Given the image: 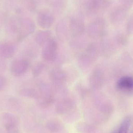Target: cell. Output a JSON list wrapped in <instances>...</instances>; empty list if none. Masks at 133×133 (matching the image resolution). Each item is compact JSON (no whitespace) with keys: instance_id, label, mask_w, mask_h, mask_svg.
I'll list each match as a JSON object with an SVG mask.
<instances>
[{"instance_id":"1","label":"cell","mask_w":133,"mask_h":133,"mask_svg":"<svg viewBox=\"0 0 133 133\" xmlns=\"http://www.w3.org/2000/svg\"><path fill=\"white\" fill-rule=\"evenodd\" d=\"M44 46L42 52L43 59L48 62L55 61L57 55V44L56 41L51 38Z\"/></svg>"},{"instance_id":"2","label":"cell","mask_w":133,"mask_h":133,"mask_svg":"<svg viewBox=\"0 0 133 133\" xmlns=\"http://www.w3.org/2000/svg\"><path fill=\"white\" fill-rule=\"evenodd\" d=\"M35 29V24L30 19L22 21L18 28L17 40L22 41L33 33Z\"/></svg>"},{"instance_id":"3","label":"cell","mask_w":133,"mask_h":133,"mask_svg":"<svg viewBox=\"0 0 133 133\" xmlns=\"http://www.w3.org/2000/svg\"><path fill=\"white\" fill-rule=\"evenodd\" d=\"M29 66L30 62L27 59H16L11 64V72L15 76H22L27 72Z\"/></svg>"},{"instance_id":"4","label":"cell","mask_w":133,"mask_h":133,"mask_svg":"<svg viewBox=\"0 0 133 133\" xmlns=\"http://www.w3.org/2000/svg\"><path fill=\"white\" fill-rule=\"evenodd\" d=\"M108 4V0H86L84 7L89 13L96 14L106 8Z\"/></svg>"},{"instance_id":"5","label":"cell","mask_w":133,"mask_h":133,"mask_svg":"<svg viewBox=\"0 0 133 133\" xmlns=\"http://www.w3.org/2000/svg\"><path fill=\"white\" fill-rule=\"evenodd\" d=\"M69 29L70 35L76 37L81 36L85 31V25L83 22L79 18L72 17L70 19Z\"/></svg>"},{"instance_id":"6","label":"cell","mask_w":133,"mask_h":133,"mask_svg":"<svg viewBox=\"0 0 133 133\" xmlns=\"http://www.w3.org/2000/svg\"><path fill=\"white\" fill-rule=\"evenodd\" d=\"M37 21L38 25L42 29H49L53 25L55 18L50 12L43 10L38 13Z\"/></svg>"},{"instance_id":"7","label":"cell","mask_w":133,"mask_h":133,"mask_svg":"<svg viewBox=\"0 0 133 133\" xmlns=\"http://www.w3.org/2000/svg\"><path fill=\"white\" fill-rule=\"evenodd\" d=\"M17 46L14 43L3 42L0 44V57L4 59L12 57L17 51Z\"/></svg>"},{"instance_id":"8","label":"cell","mask_w":133,"mask_h":133,"mask_svg":"<svg viewBox=\"0 0 133 133\" xmlns=\"http://www.w3.org/2000/svg\"><path fill=\"white\" fill-rule=\"evenodd\" d=\"M49 77L55 84H62L66 80V74L62 69L55 67L51 70L49 73Z\"/></svg>"},{"instance_id":"9","label":"cell","mask_w":133,"mask_h":133,"mask_svg":"<svg viewBox=\"0 0 133 133\" xmlns=\"http://www.w3.org/2000/svg\"><path fill=\"white\" fill-rule=\"evenodd\" d=\"M51 38V33L50 31H39L35 35V41L39 46H44Z\"/></svg>"},{"instance_id":"10","label":"cell","mask_w":133,"mask_h":133,"mask_svg":"<svg viewBox=\"0 0 133 133\" xmlns=\"http://www.w3.org/2000/svg\"><path fill=\"white\" fill-rule=\"evenodd\" d=\"M117 87L121 90H133V78L126 76L120 79L117 83Z\"/></svg>"},{"instance_id":"11","label":"cell","mask_w":133,"mask_h":133,"mask_svg":"<svg viewBox=\"0 0 133 133\" xmlns=\"http://www.w3.org/2000/svg\"><path fill=\"white\" fill-rule=\"evenodd\" d=\"M19 94L20 95L23 97L35 99L39 98L40 97L41 95L39 91L32 88L22 89L19 91Z\"/></svg>"},{"instance_id":"12","label":"cell","mask_w":133,"mask_h":133,"mask_svg":"<svg viewBox=\"0 0 133 133\" xmlns=\"http://www.w3.org/2000/svg\"><path fill=\"white\" fill-rule=\"evenodd\" d=\"M101 76L99 72L97 71L92 72L89 77L90 86L92 89H97L100 86Z\"/></svg>"},{"instance_id":"13","label":"cell","mask_w":133,"mask_h":133,"mask_svg":"<svg viewBox=\"0 0 133 133\" xmlns=\"http://www.w3.org/2000/svg\"><path fill=\"white\" fill-rule=\"evenodd\" d=\"M45 67V64L42 62H38L33 66L32 69V73L34 76L37 77L39 76L43 71Z\"/></svg>"},{"instance_id":"14","label":"cell","mask_w":133,"mask_h":133,"mask_svg":"<svg viewBox=\"0 0 133 133\" xmlns=\"http://www.w3.org/2000/svg\"><path fill=\"white\" fill-rule=\"evenodd\" d=\"M131 120L129 118H125L123 121L118 133H127L129 129Z\"/></svg>"},{"instance_id":"15","label":"cell","mask_w":133,"mask_h":133,"mask_svg":"<svg viewBox=\"0 0 133 133\" xmlns=\"http://www.w3.org/2000/svg\"><path fill=\"white\" fill-rule=\"evenodd\" d=\"M7 84V80L5 77L0 74V91L2 90L5 88Z\"/></svg>"},{"instance_id":"16","label":"cell","mask_w":133,"mask_h":133,"mask_svg":"<svg viewBox=\"0 0 133 133\" xmlns=\"http://www.w3.org/2000/svg\"><path fill=\"white\" fill-rule=\"evenodd\" d=\"M54 5L53 6L54 8H61L63 6V5H62V3H64V1H62V0H54V2H53Z\"/></svg>"},{"instance_id":"17","label":"cell","mask_w":133,"mask_h":133,"mask_svg":"<svg viewBox=\"0 0 133 133\" xmlns=\"http://www.w3.org/2000/svg\"><path fill=\"white\" fill-rule=\"evenodd\" d=\"M6 69V64L3 60L0 59V74L3 72Z\"/></svg>"},{"instance_id":"18","label":"cell","mask_w":133,"mask_h":133,"mask_svg":"<svg viewBox=\"0 0 133 133\" xmlns=\"http://www.w3.org/2000/svg\"><path fill=\"white\" fill-rule=\"evenodd\" d=\"M79 89V93H81V95H86L87 93H88V90L87 89L84 88L83 87H79L78 88Z\"/></svg>"},{"instance_id":"19","label":"cell","mask_w":133,"mask_h":133,"mask_svg":"<svg viewBox=\"0 0 133 133\" xmlns=\"http://www.w3.org/2000/svg\"><path fill=\"white\" fill-rule=\"evenodd\" d=\"M112 133H116V132H112Z\"/></svg>"}]
</instances>
